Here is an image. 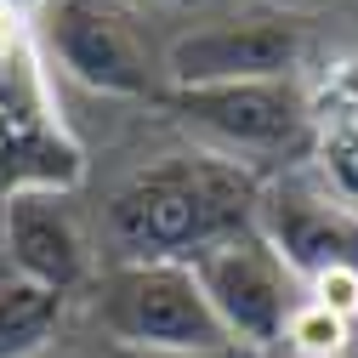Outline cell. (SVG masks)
<instances>
[{"instance_id": "6da1fadb", "label": "cell", "mask_w": 358, "mask_h": 358, "mask_svg": "<svg viewBox=\"0 0 358 358\" xmlns=\"http://www.w3.org/2000/svg\"><path fill=\"white\" fill-rule=\"evenodd\" d=\"M256 176L222 154H176L108 199V245L120 262H194L256 228Z\"/></svg>"}, {"instance_id": "30bf717a", "label": "cell", "mask_w": 358, "mask_h": 358, "mask_svg": "<svg viewBox=\"0 0 358 358\" xmlns=\"http://www.w3.org/2000/svg\"><path fill=\"white\" fill-rule=\"evenodd\" d=\"M57 324H63V296L6 267V273H0V358L52 352Z\"/></svg>"}, {"instance_id": "9a60e30c", "label": "cell", "mask_w": 358, "mask_h": 358, "mask_svg": "<svg viewBox=\"0 0 358 358\" xmlns=\"http://www.w3.org/2000/svg\"><path fill=\"white\" fill-rule=\"evenodd\" d=\"M114 358H228V352H114Z\"/></svg>"}, {"instance_id": "e0dca14e", "label": "cell", "mask_w": 358, "mask_h": 358, "mask_svg": "<svg viewBox=\"0 0 358 358\" xmlns=\"http://www.w3.org/2000/svg\"><path fill=\"white\" fill-rule=\"evenodd\" d=\"M40 358H74V352H40Z\"/></svg>"}, {"instance_id": "3957f363", "label": "cell", "mask_w": 358, "mask_h": 358, "mask_svg": "<svg viewBox=\"0 0 358 358\" xmlns=\"http://www.w3.org/2000/svg\"><path fill=\"white\" fill-rule=\"evenodd\" d=\"M114 352H234L188 262H120L97 285Z\"/></svg>"}, {"instance_id": "7a4b0ae2", "label": "cell", "mask_w": 358, "mask_h": 358, "mask_svg": "<svg viewBox=\"0 0 358 358\" xmlns=\"http://www.w3.org/2000/svg\"><path fill=\"white\" fill-rule=\"evenodd\" d=\"M85 182V148L63 125L46 52L23 40L0 57V199H63Z\"/></svg>"}, {"instance_id": "ba28073f", "label": "cell", "mask_w": 358, "mask_h": 358, "mask_svg": "<svg viewBox=\"0 0 358 358\" xmlns=\"http://www.w3.org/2000/svg\"><path fill=\"white\" fill-rule=\"evenodd\" d=\"M256 234L267 239L296 285H307L313 273L324 267L352 262L358 267V216H347L319 182H279V188H262L256 199Z\"/></svg>"}, {"instance_id": "5b68a950", "label": "cell", "mask_w": 358, "mask_h": 358, "mask_svg": "<svg viewBox=\"0 0 358 358\" xmlns=\"http://www.w3.org/2000/svg\"><path fill=\"white\" fill-rule=\"evenodd\" d=\"M176 120L205 131L222 159H285L313 148V114L296 80H245V85H199L165 97Z\"/></svg>"}, {"instance_id": "2e32d148", "label": "cell", "mask_w": 358, "mask_h": 358, "mask_svg": "<svg viewBox=\"0 0 358 358\" xmlns=\"http://www.w3.org/2000/svg\"><path fill=\"white\" fill-rule=\"evenodd\" d=\"M165 6H199V0H165Z\"/></svg>"}, {"instance_id": "5bb4252c", "label": "cell", "mask_w": 358, "mask_h": 358, "mask_svg": "<svg viewBox=\"0 0 358 358\" xmlns=\"http://www.w3.org/2000/svg\"><path fill=\"white\" fill-rule=\"evenodd\" d=\"M23 40H34V34H29V23H23V12L12 6V0H0V57L17 52Z\"/></svg>"}, {"instance_id": "7c38bea8", "label": "cell", "mask_w": 358, "mask_h": 358, "mask_svg": "<svg viewBox=\"0 0 358 358\" xmlns=\"http://www.w3.org/2000/svg\"><path fill=\"white\" fill-rule=\"evenodd\" d=\"M347 341H352V324H347V319H336V313L313 307V301H296L279 347H290L296 358H341Z\"/></svg>"}, {"instance_id": "9c48e42d", "label": "cell", "mask_w": 358, "mask_h": 358, "mask_svg": "<svg viewBox=\"0 0 358 358\" xmlns=\"http://www.w3.org/2000/svg\"><path fill=\"white\" fill-rule=\"evenodd\" d=\"M6 250H12V273L57 296H69L85 279V239L57 199H40V194L6 199Z\"/></svg>"}, {"instance_id": "8992f818", "label": "cell", "mask_w": 358, "mask_h": 358, "mask_svg": "<svg viewBox=\"0 0 358 358\" xmlns=\"http://www.w3.org/2000/svg\"><path fill=\"white\" fill-rule=\"evenodd\" d=\"M307 34L296 17L256 12V17H228L205 23L171 40L165 74L171 92H199V85H245V80H290L301 63Z\"/></svg>"}, {"instance_id": "52a82bcc", "label": "cell", "mask_w": 358, "mask_h": 358, "mask_svg": "<svg viewBox=\"0 0 358 358\" xmlns=\"http://www.w3.org/2000/svg\"><path fill=\"white\" fill-rule=\"evenodd\" d=\"M40 40L46 52L103 97H154V63L137 40L131 17L114 0H46L40 12Z\"/></svg>"}, {"instance_id": "4fadbf2b", "label": "cell", "mask_w": 358, "mask_h": 358, "mask_svg": "<svg viewBox=\"0 0 358 358\" xmlns=\"http://www.w3.org/2000/svg\"><path fill=\"white\" fill-rule=\"evenodd\" d=\"M301 301H313V307H324V313H336V319H358V267L352 262H341V267H324V273H313L307 285H301Z\"/></svg>"}, {"instance_id": "8fae6325", "label": "cell", "mask_w": 358, "mask_h": 358, "mask_svg": "<svg viewBox=\"0 0 358 358\" xmlns=\"http://www.w3.org/2000/svg\"><path fill=\"white\" fill-rule=\"evenodd\" d=\"M313 148H319V188L347 216H358V114H341L324 131H313Z\"/></svg>"}, {"instance_id": "277c9868", "label": "cell", "mask_w": 358, "mask_h": 358, "mask_svg": "<svg viewBox=\"0 0 358 358\" xmlns=\"http://www.w3.org/2000/svg\"><path fill=\"white\" fill-rule=\"evenodd\" d=\"M194 267V279L216 313V324L228 330L234 347H279L285 341V324H290V313L301 301V285L296 273L267 250V239L250 228V234H234V239H222L210 245L205 256L188 262Z\"/></svg>"}]
</instances>
